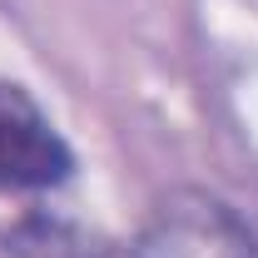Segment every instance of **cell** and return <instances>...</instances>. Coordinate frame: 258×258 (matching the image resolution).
Wrapping results in <instances>:
<instances>
[{"mask_svg":"<svg viewBox=\"0 0 258 258\" xmlns=\"http://www.w3.org/2000/svg\"><path fill=\"white\" fill-rule=\"evenodd\" d=\"M124 258H258V228L224 194L174 184L144 209Z\"/></svg>","mask_w":258,"mask_h":258,"instance_id":"6da1fadb","label":"cell"},{"mask_svg":"<svg viewBox=\"0 0 258 258\" xmlns=\"http://www.w3.org/2000/svg\"><path fill=\"white\" fill-rule=\"evenodd\" d=\"M75 179V149L64 144L55 119L40 109V99L0 80V184L35 194H55Z\"/></svg>","mask_w":258,"mask_h":258,"instance_id":"7a4b0ae2","label":"cell"},{"mask_svg":"<svg viewBox=\"0 0 258 258\" xmlns=\"http://www.w3.org/2000/svg\"><path fill=\"white\" fill-rule=\"evenodd\" d=\"M0 253L10 258H109V243L80 219L45 204V194L0 184Z\"/></svg>","mask_w":258,"mask_h":258,"instance_id":"3957f363","label":"cell"}]
</instances>
